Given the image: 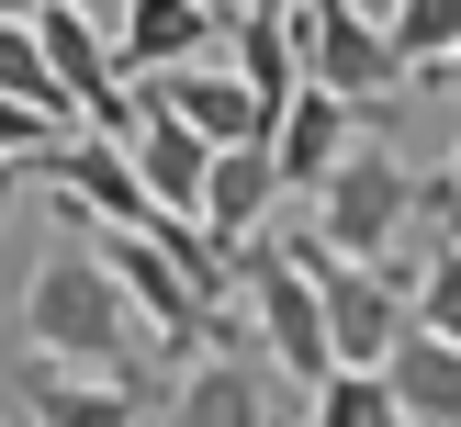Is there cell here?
Listing matches in <instances>:
<instances>
[{
	"instance_id": "cell-23",
	"label": "cell",
	"mask_w": 461,
	"mask_h": 427,
	"mask_svg": "<svg viewBox=\"0 0 461 427\" xmlns=\"http://www.w3.org/2000/svg\"><path fill=\"white\" fill-rule=\"evenodd\" d=\"M192 12H214V22H237V12H248V0H192Z\"/></svg>"
},
{
	"instance_id": "cell-22",
	"label": "cell",
	"mask_w": 461,
	"mask_h": 427,
	"mask_svg": "<svg viewBox=\"0 0 461 427\" xmlns=\"http://www.w3.org/2000/svg\"><path fill=\"white\" fill-rule=\"evenodd\" d=\"M428 202H439V214H450V225H461V191H450V180H428Z\"/></svg>"
},
{
	"instance_id": "cell-6",
	"label": "cell",
	"mask_w": 461,
	"mask_h": 427,
	"mask_svg": "<svg viewBox=\"0 0 461 427\" xmlns=\"http://www.w3.org/2000/svg\"><path fill=\"white\" fill-rule=\"evenodd\" d=\"M34 45H45V67H57V102H68L79 135H124L135 124V79H124V57H113L102 22H79L68 0H34Z\"/></svg>"
},
{
	"instance_id": "cell-8",
	"label": "cell",
	"mask_w": 461,
	"mask_h": 427,
	"mask_svg": "<svg viewBox=\"0 0 461 427\" xmlns=\"http://www.w3.org/2000/svg\"><path fill=\"white\" fill-rule=\"evenodd\" d=\"M102 270L124 281V304H135V326L158 337V349H203V326H214V292H192L169 259H158V236H102ZM237 304V292H225Z\"/></svg>"
},
{
	"instance_id": "cell-12",
	"label": "cell",
	"mask_w": 461,
	"mask_h": 427,
	"mask_svg": "<svg viewBox=\"0 0 461 427\" xmlns=\"http://www.w3.org/2000/svg\"><path fill=\"white\" fill-rule=\"evenodd\" d=\"M23 405H34V427H147V382L68 371V360H34L23 371Z\"/></svg>"
},
{
	"instance_id": "cell-2",
	"label": "cell",
	"mask_w": 461,
	"mask_h": 427,
	"mask_svg": "<svg viewBox=\"0 0 461 427\" xmlns=\"http://www.w3.org/2000/svg\"><path fill=\"white\" fill-rule=\"evenodd\" d=\"M237 292H248V326H259V360L282 382H327L338 360H327V315H315V281H304V259H293V236H237Z\"/></svg>"
},
{
	"instance_id": "cell-18",
	"label": "cell",
	"mask_w": 461,
	"mask_h": 427,
	"mask_svg": "<svg viewBox=\"0 0 461 427\" xmlns=\"http://www.w3.org/2000/svg\"><path fill=\"white\" fill-rule=\"evenodd\" d=\"M0 102H34V112H57V124H68L57 67H45V45H34V12H23V22H0ZM68 135H79V124H68Z\"/></svg>"
},
{
	"instance_id": "cell-19",
	"label": "cell",
	"mask_w": 461,
	"mask_h": 427,
	"mask_svg": "<svg viewBox=\"0 0 461 427\" xmlns=\"http://www.w3.org/2000/svg\"><path fill=\"white\" fill-rule=\"evenodd\" d=\"M57 135H68L57 112H34V102H0V157H23V169H34V157L57 147Z\"/></svg>"
},
{
	"instance_id": "cell-13",
	"label": "cell",
	"mask_w": 461,
	"mask_h": 427,
	"mask_svg": "<svg viewBox=\"0 0 461 427\" xmlns=\"http://www.w3.org/2000/svg\"><path fill=\"white\" fill-rule=\"evenodd\" d=\"M214 45H225V22L192 12V0H124V12H113V57H124V79H147V67H192V57H214Z\"/></svg>"
},
{
	"instance_id": "cell-15",
	"label": "cell",
	"mask_w": 461,
	"mask_h": 427,
	"mask_svg": "<svg viewBox=\"0 0 461 427\" xmlns=\"http://www.w3.org/2000/svg\"><path fill=\"white\" fill-rule=\"evenodd\" d=\"M383 382H394L405 427H461V349H450V337L405 326L394 349H383Z\"/></svg>"
},
{
	"instance_id": "cell-9",
	"label": "cell",
	"mask_w": 461,
	"mask_h": 427,
	"mask_svg": "<svg viewBox=\"0 0 461 427\" xmlns=\"http://www.w3.org/2000/svg\"><path fill=\"white\" fill-rule=\"evenodd\" d=\"M124 169H135V191H147V214H192V202H203V169H214V147H203L180 112L135 102V124H124Z\"/></svg>"
},
{
	"instance_id": "cell-1",
	"label": "cell",
	"mask_w": 461,
	"mask_h": 427,
	"mask_svg": "<svg viewBox=\"0 0 461 427\" xmlns=\"http://www.w3.org/2000/svg\"><path fill=\"white\" fill-rule=\"evenodd\" d=\"M23 337H34V360L147 382V360H135V304L102 270V236H79V225H68V236L34 259V281H23Z\"/></svg>"
},
{
	"instance_id": "cell-25",
	"label": "cell",
	"mask_w": 461,
	"mask_h": 427,
	"mask_svg": "<svg viewBox=\"0 0 461 427\" xmlns=\"http://www.w3.org/2000/svg\"><path fill=\"white\" fill-rule=\"evenodd\" d=\"M23 12H34V0H0V22H23Z\"/></svg>"
},
{
	"instance_id": "cell-26",
	"label": "cell",
	"mask_w": 461,
	"mask_h": 427,
	"mask_svg": "<svg viewBox=\"0 0 461 427\" xmlns=\"http://www.w3.org/2000/svg\"><path fill=\"white\" fill-rule=\"evenodd\" d=\"M450 191H461V157H450Z\"/></svg>"
},
{
	"instance_id": "cell-16",
	"label": "cell",
	"mask_w": 461,
	"mask_h": 427,
	"mask_svg": "<svg viewBox=\"0 0 461 427\" xmlns=\"http://www.w3.org/2000/svg\"><path fill=\"white\" fill-rule=\"evenodd\" d=\"M304 427H405V405H394L383 371H349L338 360L327 382H304Z\"/></svg>"
},
{
	"instance_id": "cell-11",
	"label": "cell",
	"mask_w": 461,
	"mask_h": 427,
	"mask_svg": "<svg viewBox=\"0 0 461 427\" xmlns=\"http://www.w3.org/2000/svg\"><path fill=\"white\" fill-rule=\"evenodd\" d=\"M349 135H360V102H338V90H293L282 112H270V169H282V191H315V180L349 157Z\"/></svg>"
},
{
	"instance_id": "cell-4",
	"label": "cell",
	"mask_w": 461,
	"mask_h": 427,
	"mask_svg": "<svg viewBox=\"0 0 461 427\" xmlns=\"http://www.w3.org/2000/svg\"><path fill=\"white\" fill-rule=\"evenodd\" d=\"M293 259H304V281H315V315H327V360L383 371V349L405 337V270H383V259H338L327 236H293Z\"/></svg>"
},
{
	"instance_id": "cell-3",
	"label": "cell",
	"mask_w": 461,
	"mask_h": 427,
	"mask_svg": "<svg viewBox=\"0 0 461 427\" xmlns=\"http://www.w3.org/2000/svg\"><path fill=\"white\" fill-rule=\"evenodd\" d=\"M315 202H327L315 236H327L338 259H383V270H394V236L417 225V169H405L383 135H349V157L315 180Z\"/></svg>"
},
{
	"instance_id": "cell-7",
	"label": "cell",
	"mask_w": 461,
	"mask_h": 427,
	"mask_svg": "<svg viewBox=\"0 0 461 427\" xmlns=\"http://www.w3.org/2000/svg\"><path fill=\"white\" fill-rule=\"evenodd\" d=\"M293 22H304V79L338 90V102L372 112L383 90H405V57L394 34H383V12H360V0H293Z\"/></svg>"
},
{
	"instance_id": "cell-14",
	"label": "cell",
	"mask_w": 461,
	"mask_h": 427,
	"mask_svg": "<svg viewBox=\"0 0 461 427\" xmlns=\"http://www.w3.org/2000/svg\"><path fill=\"white\" fill-rule=\"evenodd\" d=\"M270 202H282V169H270V147H214L192 225H203L214 247H237V236H259V225H270Z\"/></svg>"
},
{
	"instance_id": "cell-5",
	"label": "cell",
	"mask_w": 461,
	"mask_h": 427,
	"mask_svg": "<svg viewBox=\"0 0 461 427\" xmlns=\"http://www.w3.org/2000/svg\"><path fill=\"white\" fill-rule=\"evenodd\" d=\"M169 427H270V360L248 349V315H237V304H214L203 349L180 360V382H169Z\"/></svg>"
},
{
	"instance_id": "cell-20",
	"label": "cell",
	"mask_w": 461,
	"mask_h": 427,
	"mask_svg": "<svg viewBox=\"0 0 461 427\" xmlns=\"http://www.w3.org/2000/svg\"><path fill=\"white\" fill-rule=\"evenodd\" d=\"M12 202H23V157H0V225H12Z\"/></svg>"
},
{
	"instance_id": "cell-24",
	"label": "cell",
	"mask_w": 461,
	"mask_h": 427,
	"mask_svg": "<svg viewBox=\"0 0 461 427\" xmlns=\"http://www.w3.org/2000/svg\"><path fill=\"white\" fill-rule=\"evenodd\" d=\"M439 90H461V45H450V57H439Z\"/></svg>"
},
{
	"instance_id": "cell-17",
	"label": "cell",
	"mask_w": 461,
	"mask_h": 427,
	"mask_svg": "<svg viewBox=\"0 0 461 427\" xmlns=\"http://www.w3.org/2000/svg\"><path fill=\"white\" fill-rule=\"evenodd\" d=\"M383 34H394L405 79H439V57L461 45V0H394V12H383Z\"/></svg>"
},
{
	"instance_id": "cell-10",
	"label": "cell",
	"mask_w": 461,
	"mask_h": 427,
	"mask_svg": "<svg viewBox=\"0 0 461 427\" xmlns=\"http://www.w3.org/2000/svg\"><path fill=\"white\" fill-rule=\"evenodd\" d=\"M214 57L248 79V102H259V112H282L293 90H304V22H293V0H248V12L225 22Z\"/></svg>"
},
{
	"instance_id": "cell-21",
	"label": "cell",
	"mask_w": 461,
	"mask_h": 427,
	"mask_svg": "<svg viewBox=\"0 0 461 427\" xmlns=\"http://www.w3.org/2000/svg\"><path fill=\"white\" fill-rule=\"evenodd\" d=\"M68 12H79V22H102V34H113V12H124V0H68Z\"/></svg>"
}]
</instances>
